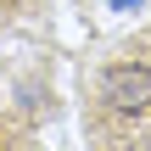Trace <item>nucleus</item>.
<instances>
[{
    "label": "nucleus",
    "mask_w": 151,
    "mask_h": 151,
    "mask_svg": "<svg viewBox=\"0 0 151 151\" xmlns=\"http://www.w3.org/2000/svg\"><path fill=\"white\" fill-rule=\"evenodd\" d=\"M90 112H151V62L134 50L123 62H106L90 90Z\"/></svg>",
    "instance_id": "nucleus-1"
},
{
    "label": "nucleus",
    "mask_w": 151,
    "mask_h": 151,
    "mask_svg": "<svg viewBox=\"0 0 151 151\" xmlns=\"http://www.w3.org/2000/svg\"><path fill=\"white\" fill-rule=\"evenodd\" d=\"M11 6H17V0H0V11H11Z\"/></svg>",
    "instance_id": "nucleus-2"
}]
</instances>
